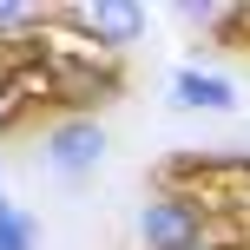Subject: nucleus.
I'll list each match as a JSON object with an SVG mask.
<instances>
[{
	"label": "nucleus",
	"instance_id": "nucleus-1",
	"mask_svg": "<svg viewBox=\"0 0 250 250\" xmlns=\"http://www.w3.org/2000/svg\"><path fill=\"white\" fill-rule=\"evenodd\" d=\"M211 237V211L185 191H158L138 204V244L145 250H204Z\"/></svg>",
	"mask_w": 250,
	"mask_h": 250
},
{
	"label": "nucleus",
	"instance_id": "nucleus-2",
	"mask_svg": "<svg viewBox=\"0 0 250 250\" xmlns=\"http://www.w3.org/2000/svg\"><path fill=\"white\" fill-rule=\"evenodd\" d=\"M40 158H46V171H60V178H92L105 165V125L92 112H73V119L46 125V132H40Z\"/></svg>",
	"mask_w": 250,
	"mask_h": 250
},
{
	"label": "nucleus",
	"instance_id": "nucleus-3",
	"mask_svg": "<svg viewBox=\"0 0 250 250\" xmlns=\"http://www.w3.org/2000/svg\"><path fill=\"white\" fill-rule=\"evenodd\" d=\"M66 20L86 33L92 53H125L132 40H145V7L132 0H92V7H66Z\"/></svg>",
	"mask_w": 250,
	"mask_h": 250
},
{
	"label": "nucleus",
	"instance_id": "nucleus-4",
	"mask_svg": "<svg viewBox=\"0 0 250 250\" xmlns=\"http://www.w3.org/2000/svg\"><path fill=\"white\" fill-rule=\"evenodd\" d=\"M171 99L185 105V112H237V86H230L224 73H204V66H178Z\"/></svg>",
	"mask_w": 250,
	"mask_h": 250
},
{
	"label": "nucleus",
	"instance_id": "nucleus-5",
	"mask_svg": "<svg viewBox=\"0 0 250 250\" xmlns=\"http://www.w3.org/2000/svg\"><path fill=\"white\" fill-rule=\"evenodd\" d=\"M0 250H40V217H33V211L0 217Z\"/></svg>",
	"mask_w": 250,
	"mask_h": 250
},
{
	"label": "nucleus",
	"instance_id": "nucleus-6",
	"mask_svg": "<svg viewBox=\"0 0 250 250\" xmlns=\"http://www.w3.org/2000/svg\"><path fill=\"white\" fill-rule=\"evenodd\" d=\"M46 13L26 7V0H0V33H26V26H40Z\"/></svg>",
	"mask_w": 250,
	"mask_h": 250
},
{
	"label": "nucleus",
	"instance_id": "nucleus-7",
	"mask_svg": "<svg viewBox=\"0 0 250 250\" xmlns=\"http://www.w3.org/2000/svg\"><path fill=\"white\" fill-rule=\"evenodd\" d=\"M13 211H20V204H13V198H7V191H0V217H13Z\"/></svg>",
	"mask_w": 250,
	"mask_h": 250
}]
</instances>
